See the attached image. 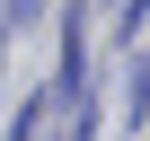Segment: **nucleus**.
Here are the masks:
<instances>
[{
    "label": "nucleus",
    "instance_id": "1",
    "mask_svg": "<svg viewBox=\"0 0 150 141\" xmlns=\"http://www.w3.org/2000/svg\"><path fill=\"white\" fill-rule=\"evenodd\" d=\"M124 115H132V123L150 115V62H132V106H124Z\"/></svg>",
    "mask_w": 150,
    "mask_h": 141
},
{
    "label": "nucleus",
    "instance_id": "2",
    "mask_svg": "<svg viewBox=\"0 0 150 141\" xmlns=\"http://www.w3.org/2000/svg\"><path fill=\"white\" fill-rule=\"evenodd\" d=\"M0 44H9V18H0Z\"/></svg>",
    "mask_w": 150,
    "mask_h": 141
}]
</instances>
